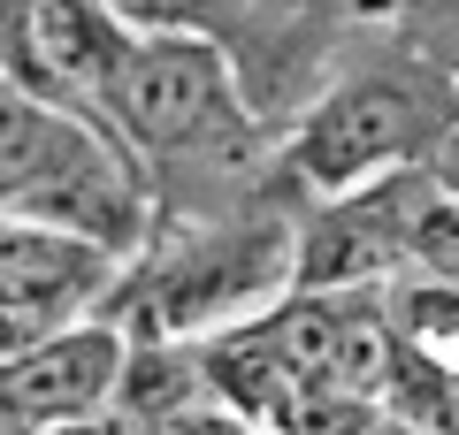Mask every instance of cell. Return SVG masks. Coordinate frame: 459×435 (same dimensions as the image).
Segmentation results:
<instances>
[{
    "instance_id": "cell-1",
    "label": "cell",
    "mask_w": 459,
    "mask_h": 435,
    "mask_svg": "<svg viewBox=\"0 0 459 435\" xmlns=\"http://www.w3.org/2000/svg\"><path fill=\"white\" fill-rule=\"evenodd\" d=\"M459 123V99H429V84L406 77H352L307 115V130L291 138V168L314 183L322 199L383 183L398 168L429 161V145Z\"/></svg>"
},
{
    "instance_id": "cell-2",
    "label": "cell",
    "mask_w": 459,
    "mask_h": 435,
    "mask_svg": "<svg viewBox=\"0 0 459 435\" xmlns=\"http://www.w3.org/2000/svg\"><path fill=\"white\" fill-rule=\"evenodd\" d=\"M108 130L146 153H199L238 130V77L207 31H138L108 84Z\"/></svg>"
},
{
    "instance_id": "cell-3",
    "label": "cell",
    "mask_w": 459,
    "mask_h": 435,
    "mask_svg": "<svg viewBox=\"0 0 459 435\" xmlns=\"http://www.w3.org/2000/svg\"><path fill=\"white\" fill-rule=\"evenodd\" d=\"M299 275V229L291 222H246L192 237L169 268L146 283V337H222L238 321H261Z\"/></svg>"
},
{
    "instance_id": "cell-4",
    "label": "cell",
    "mask_w": 459,
    "mask_h": 435,
    "mask_svg": "<svg viewBox=\"0 0 459 435\" xmlns=\"http://www.w3.org/2000/svg\"><path fill=\"white\" fill-rule=\"evenodd\" d=\"M123 359H131V337L92 313L47 328L39 344H23L16 359H0V389L47 428H69V420H100L115 413V389H123Z\"/></svg>"
},
{
    "instance_id": "cell-5",
    "label": "cell",
    "mask_w": 459,
    "mask_h": 435,
    "mask_svg": "<svg viewBox=\"0 0 459 435\" xmlns=\"http://www.w3.org/2000/svg\"><path fill=\"white\" fill-rule=\"evenodd\" d=\"M383 313H391L398 344H413L437 367H459V275L444 268H406L383 283Z\"/></svg>"
},
{
    "instance_id": "cell-6",
    "label": "cell",
    "mask_w": 459,
    "mask_h": 435,
    "mask_svg": "<svg viewBox=\"0 0 459 435\" xmlns=\"http://www.w3.org/2000/svg\"><path fill=\"white\" fill-rule=\"evenodd\" d=\"M0 435H39V420L23 413V405L8 397V389H0Z\"/></svg>"
},
{
    "instance_id": "cell-7",
    "label": "cell",
    "mask_w": 459,
    "mask_h": 435,
    "mask_svg": "<svg viewBox=\"0 0 459 435\" xmlns=\"http://www.w3.org/2000/svg\"><path fill=\"white\" fill-rule=\"evenodd\" d=\"M452 420H459V367H452Z\"/></svg>"
},
{
    "instance_id": "cell-8",
    "label": "cell",
    "mask_w": 459,
    "mask_h": 435,
    "mask_svg": "<svg viewBox=\"0 0 459 435\" xmlns=\"http://www.w3.org/2000/svg\"><path fill=\"white\" fill-rule=\"evenodd\" d=\"M268 435H276V428H268Z\"/></svg>"
}]
</instances>
